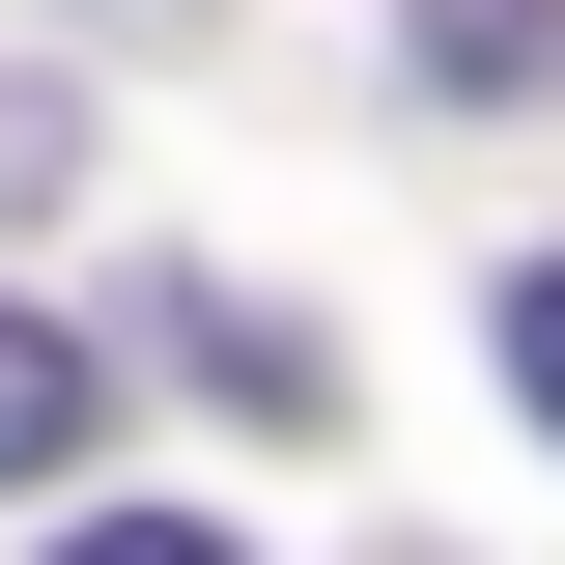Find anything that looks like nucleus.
<instances>
[{"label":"nucleus","mask_w":565,"mask_h":565,"mask_svg":"<svg viewBox=\"0 0 565 565\" xmlns=\"http://www.w3.org/2000/svg\"><path fill=\"white\" fill-rule=\"evenodd\" d=\"M509 396H537V424H565V255H537V282H509Z\"/></svg>","instance_id":"20e7f679"},{"label":"nucleus","mask_w":565,"mask_h":565,"mask_svg":"<svg viewBox=\"0 0 565 565\" xmlns=\"http://www.w3.org/2000/svg\"><path fill=\"white\" fill-rule=\"evenodd\" d=\"M85 396H114V367H85L57 311H0V481H85Z\"/></svg>","instance_id":"f257e3e1"},{"label":"nucleus","mask_w":565,"mask_h":565,"mask_svg":"<svg viewBox=\"0 0 565 565\" xmlns=\"http://www.w3.org/2000/svg\"><path fill=\"white\" fill-rule=\"evenodd\" d=\"M57 565H255V537H199V509H85Z\"/></svg>","instance_id":"7ed1b4c3"},{"label":"nucleus","mask_w":565,"mask_h":565,"mask_svg":"<svg viewBox=\"0 0 565 565\" xmlns=\"http://www.w3.org/2000/svg\"><path fill=\"white\" fill-rule=\"evenodd\" d=\"M424 85H565V0H424Z\"/></svg>","instance_id":"f03ea898"}]
</instances>
